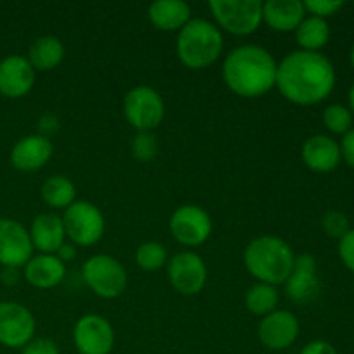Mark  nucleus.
Instances as JSON below:
<instances>
[{
	"label": "nucleus",
	"mask_w": 354,
	"mask_h": 354,
	"mask_svg": "<svg viewBox=\"0 0 354 354\" xmlns=\"http://www.w3.org/2000/svg\"><path fill=\"white\" fill-rule=\"evenodd\" d=\"M275 85L290 102L311 106L328 97L334 88V66L318 52H292L277 66Z\"/></svg>",
	"instance_id": "f257e3e1"
},
{
	"label": "nucleus",
	"mask_w": 354,
	"mask_h": 354,
	"mask_svg": "<svg viewBox=\"0 0 354 354\" xmlns=\"http://www.w3.org/2000/svg\"><path fill=\"white\" fill-rule=\"evenodd\" d=\"M223 78L237 95L259 97L275 85L277 62L263 47L242 45L225 59Z\"/></svg>",
	"instance_id": "f03ea898"
},
{
	"label": "nucleus",
	"mask_w": 354,
	"mask_h": 354,
	"mask_svg": "<svg viewBox=\"0 0 354 354\" xmlns=\"http://www.w3.org/2000/svg\"><path fill=\"white\" fill-rule=\"evenodd\" d=\"M244 263L251 275L268 286L286 283L294 266L292 249L282 239L265 235L254 239L244 252Z\"/></svg>",
	"instance_id": "7ed1b4c3"
},
{
	"label": "nucleus",
	"mask_w": 354,
	"mask_h": 354,
	"mask_svg": "<svg viewBox=\"0 0 354 354\" xmlns=\"http://www.w3.org/2000/svg\"><path fill=\"white\" fill-rule=\"evenodd\" d=\"M223 38L218 28L206 19H190L176 41L180 61L192 69L211 66L221 54Z\"/></svg>",
	"instance_id": "20e7f679"
},
{
	"label": "nucleus",
	"mask_w": 354,
	"mask_h": 354,
	"mask_svg": "<svg viewBox=\"0 0 354 354\" xmlns=\"http://www.w3.org/2000/svg\"><path fill=\"white\" fill-rule=\"evenodd\" d=\"M209 9L218 24L234 35L252 33L263 21L259 0H213Z\"/></svg>",
	"instance_id": "39448f33"
},
{
	"label": "nucleus",
	"mask_w": 354,
	"mask_h": 354,
	"mask_svg": "<svg viewBox=\"0 0 354 354\" xmlns=\"http://www.w3.org/2000/svg\"><path fill=\"white\" fill-rule=\"evenodd\" d=\"M83 279L97 296L106 299L121 296L127 287V272L121 263L106 254L93 256L83 265Z\"/></svg>",
	"instance_id": "423d86ee"
},
{
	"label": "nucleus",
	"mask_w": 354,
	"mask_h": 354,
	"mask_svg": "<svg viewBox=\"0 0 354 354\" xmlns=\"http://www.w3.org/2000/svg\"><path fill=\"white\" fill-rule=\"evenodd\" d=\"M62 223L68 237L78 245L95 244L104 234L102 213L86 201H78L66 207Z\"/></svg>",
	"instance_id": "0eeeda50"
},
{
	"label": "nucleus",
	"mask_w": 354,
	"mask_h": 354,
	"mask_svg": "<svg viewBox=\"0 0 354 354\" xmlns=\"http://www.w3.org/2000/svg\"><path fill=\"white\" fill-rule=\"evenodd\" d=\"M124 114L135 128L149 131L162 121L165 104L156 90L149 86H137L124 97Z\"/></svg>",
	"instance_id": "6e6552de"
},
{
	"label": "nucleus",
	"mask_w": 354,
	"mask_h": 354,
	"mask_svg": "<svg viewBox=\"0 0 354 354\" xmlns=\"http://www.w3.org/2000/svg\"><path fill=\"white\" fill-rule=\"evenodd\" d=\"M33 334L35 320L26 308L17 303H0V344L24 348Z\"/></svg>",
	"instance_id": "1a4fd4ad"
},
{
	"label": "nucleus",
	"mask_w": 354,
	"mask_h": 354,
	"mask_svg": "<svg viewBox=\"0 0 354 354\" xmlns=\"http://www.w3.org/2000/svg\"><path fill=\"white\" fill-rule=\"evenodd\" d=\"M73 337L80 354H109L114 346L113 328L99 315H86L80 318Z\"/></svg>",
	"instance_id": "9d476101"
},
{
	"label": "nucleus",
	"mask_w": 354,
	"mask_h": 354,
	"mask_svg": "<svg viewBox=\"0 0 354 354\" xmlns=\"http://www.w3.org/2000/svg\"><path fill=\"white\" fill-rule=\"evenodd\" d=\"M171 234L180 244L199 245L207 241L211 234V220L199 206H182L169 220Z\"/></svg>",
	"instance_id": "9b49d317"
},
{
	"label": "nucleus",
	"mask_w": 354,
	"mask_h": 354,
	"mask_svg": "<svg viewBox=\"0 0 354 354\" xmlns=\"http://www.w3.org/2000/svg\"><path fill=\"white\" fill-rule=\"evenodd\" d=\"M33 244L26 228L17 221L0 220V263L9 268H19L30 261Z\"/></svg>",
	"instance_id": "f8f14e48"
},
{
	"label": "nucleus",
	"mask_w": 354,
	"mask_h": 354,
	"mask_svg": "<svg viewBox=\"0 0 354 354\" xmlns=\"http://www.w3.org/2000/svg\"><path fill=\"white\" fill-rule=\"evenodd\" d=\"M168 275L178 292L192 296L203 290L207 273L204 261L199 256L194 252H182L169 261Z\"/></svg>",
	"instance_id": "ddd939ff"
},
{
	"label": "nucleus",
	"mask_w": 354,
	"mask_h": 354,
	"mask_svg": "<svg viewBox=\"0 0 354 354\" xmlns=\"http://www.w3.org/2000/svg\"><path fill=\"white\" fill-rule=\"evenodd\" d=\"M297 334H299V324L290 311H273V313L266 315L258 328L259 341L273 351H280V349H287L289 346H292V342L297 339Z\"/></svg>",
	"instance_id": "4468645a"
},
{
	"label": "nucleus",
	"mask_w": 354,
	"mask_h": 354,
	"mask_svg": "<svg viewBox=\"0 0 354 354\" xmlns=\"http://www.w3.org/2000/svg\"><path fill=\"white\" fill-rule=\"evenodd\" d=\"M286 290L296 303L303 304L315 299L320 290V282L317 279V261L313 256L301 254L294 258L292 272L286 282Z\"/></svg>",
	"instance_id": "2eb2a0df"
},
{
	"label": "nucleus",
	"mask_w": 354,
	"mask_h": 354,
	"mask_svg": "<svg viewBox=\"0 0 354 354\" xmlns=\"http://www.w3.org/2000/svg\"><path fill=\"white\" fill-rule=\"evenodd\" d=\"M35 83V69L21 55H10L0 62V93L6 97H23Z\"/></svg>",
	"instance_id": "dca6fc26"
},
{
	"label": "nucleus",
	"mask_w": 354,
	"mask_h": 354,
	"mask_svg": "<svg viewBox=\"0 0 354 354\" xmlns=\"http://www.w3.org/2000/svg\"><path fill=\"white\" fill-rule=\"evenodd\" d=\"M341 147L327 135H313L303 145V161L317 173L334 171L341 162Z\"/></svg>",
	"instance_id": "f3484780"
},
{
	"label": "nucleus",
	"mask_w": 354,
	"mask_h": 354,
	"mask_svg": "<svg viewBox=\"0 0 354 354\" xmlns=\"http://www.w3.org/2000/svg\"><path fill=\"white\" fill-rule=\"evenodd\" d=\"M52 156V144L44 135H30L14 145L10 161L21 171L40 169Z\"/></svg>",
	"instance_id": "a211bd4d"
},
{
	"label": "nucleus",
	"mask_w": 354,
	"mask_h": 354,
	"mask_svg": "<svg viewBox=\"0 0 354 354\" xmlns=\"http://www.w3.org/2000/svg\"><path fill=\"white\" fill-rule=\"evenodd\" d=\"M30 237L33 248H37L44 254H54L64 245V223L55 214L44 213L33 220Z\"/></svg>",
	"instance_id": "6ab92c4d"
},
{
	"label": "nucleus",
	"mask_w": 354,
	"mask_h": 354,
	"mask_svg": "<svg viewBox=\"0 0 354 354\" xmlns=\"http://www.w3.org/2000/svg\"><path fill=\"white\" fill-rule=\"evenodd\" d=\"M304 3L299 0H268L263 3V19L277 31L297 30L304 21Z\"/></svg>",
	"instance_id": "aec40b11"
},
{
	"label": "nucleus",
	"mask_w": 354,
	"mask_h": 354,
	"mask_svg": "<svg viewBox=\"0 0 354 354\" xmlns=\"http://www.w3.org/2000/svg\"><path fill=\"white\" fill-rule=\"evenodd\" d=\"M66 275V266L57 256L41 254L30 259L24 268V277L31 286L38 289H50L62 282Z\"/></svg>",
	"instance_id": "412c9836"
},
{
	"label": "nucleus",
	"mask_w": 354,
	"mask_h": 354,
	"mask_svg": "<svg viewBox=\"0 0 354 354\" xmlns=\"http://www.w3.org/2000/svg\"><path fill=\"white\" fill-rule=\"evenodd\" d=\"M149 19L159 30H178L190 21V7L182 0H158L149 7Z\"/></svg>",
	"instance_id": "4be33fe9"
},
{
	"label": "nucleus",
	"mask_w": 354,
	"mask_h": 354,
	"mask_svg": "<svg viewBox=\"0 0 354 354\" xmlns=\"http://www.w3.org/2000/svg\"><path fill=\"white\" fill-rule=\"evenodd\" d=\"M64 57V45L55 37H40L30 47V64L33 69L50 71Z\"/></svg>",
	"instance_id": "5701e85b"
},
{
	"label": "nucleus",
	"mask_w": 354,
	"mask_h": 354,
	"mask_svg": "<svg viewBox=\"0 0 354 354\" xmlns=\"http://www.w3.org/2000/svg\"><path fill=\"white\" fill-rule=\"evenodd\" d=\"M296 37L297 44H299L304 50L317 52L318 48H322L328 41L330 30H328L327 21L322 19V17L311 16L297 26Z\"/></svg>",
	"instance_id": "b1692460"
},
{
	"label": "nucleus",
	"mask_w": 354,
	"mask_h": 354,
	"mask_svg": "<svg viewBox=\"0 0 354 354\" xmlns=\"http://www.w3.org/2000/svg\"><path fill=\"white\" fill-rule=\"evenodd\" d=\"M75 185L66 176H50L41 185V197L52 207H69L75 201Z\"/></svg>",
	"instance_id": "393cba45"
},
{
	"label": "nucleus",
	"mask_w": 354,
	"mask_h": 354,
	"mask_svg": "<svg viewBox=\"0 0 354 354\" xmlns=\"http://www.w3.org/2000/svg\"><path fill=\"white\" fill-rule=\"evenodd\" d=\"M277 303H279V292L275 287L268 286V283H258L245 294V306L258 317H266V315L273 313Z\"/></svg>",
	"instance_id": "a878e982"
},
{
	"label": "nucleus",
	"mask_w": 354,
	"mask_h": 354,
	"mask_svg": "<svg viewBox=\"0 0 354 354\" xmlns=\"http://www.w3.org/2000/svg\"><path fill=\"white\" fill-rule=\"evenodd\" d=\"M137 263L140 268L147 270V272H154L159 270L166 263V249L158 242H145L137 249Z\"/></svg>",
	"instance_id": "bb28decb"
},
{
	"label": "nucleus",
	"mask_w": 354,
	"mask_h": 354,
	"mask_svg": "<svg viewBox=\"0 0 354 354\" xmlns=\"http://www.w3.org/2000/svg\"><path fill=\"white\" fill-rule=\"evenodd\" d=\"M324 123L332 133H348L353 124L351 111L341 104H332L325 109Z\"/></svg>",
	"instance_id": "cd10ccee"
},
{
	"label": "nucleus",
	"mask_w": 354,
	"mask_h": 354,
	"mask_svg": "<svg viewBox=\"0 0 354 354\" xmlns=\"http://www.w3.org/2000/svg\"><path fill=\"white\" fill-rule=\"evenodd\" d=\"M324 223L325 232H327L330 237H344L349 232V221L346 218V214L339 213V211H328L327 214L322 220Z\"/></svg>",
	"instance_id": "c85d7f7f"
},
{
	"label": "nucleus",
	"mask_w": 354,
	"mask_h": 354,
	"mask_svg": "<svg viewBox=\"0 0 354 354\" xmlns=\"http://www.w3.org/2000/svg\"><path fill=\"white\" fill-rule=\"evenodd\" d=\"M303 3H304V9L310 10L313 16L322 17V19L335 14L342 6H344L342 0H308V2H303Z\"/></svg>",
	"instance_id": "c756f323"
},
{
	"label": "nucleus",
	"mask_w": 354,
	"mask_h": 354,
	"mask_svg": "<svg viewBox=\"0 0 354 354\" xmlns=\"http://www.w3.org/2000/svg\"><path fill=\"white\" fill-rule=\"evenodd\" d=\"M156 149H158V145H156L154 137H152L151 133H147V131H142V133L138 135L137 138H135V142H133V154L137 156L138 159H151V158H154Z\"/></svg>",
	"instance_id": "7c9ffc66"
},
{
	"label": "nucleus",
	"mask_w": 354,
	"mask_h": 354,
	"mask_svg": "<svg viewBox=\"0 0 354 354\" xmlns=\"http://www.w3.org/2000/svg\"><path fill=\"white\" fill-rule=\"evenodd\" d=\"M339 256L342 263L354 273V230H349L339 241Z\"/></svg>",
	"instance_id": "2f4dec72"
},
{
	"label": "nucleus",
	"mask_w": 354,
	"mask_h": 354,
	"mask_svg": "<svg viewBox=\"0 0 354 354\" xmlns=\"http://www.w3.org/2000/svg\"><path fill=\"white\" fill-rule=\"evenodd\" d=\"M23 354H59V349L50 339H31L23 348Z\"/></svg>",
	"instance_id": "473e14b6"
},
{
	"label": "nucleus",
	"mask_w": 354,
	"mask_h": 354,
	"mask_svg": "<svg viewBox=\"0 0 354 354\" xmlns=\"http://www.w3.org/2000/svg\"><path fill=\"white\" fill-rule=\"evenodd\" d=\"M339 147H341V156L346 159V162L354 168V128L344 133L342 144Z\"/></svg>",
	"instance_id": "72a5a7b5"
},
{
	"label": "nucleus",
	"mask_w": 354,
	"mask_h": 354,
	"mask_svg": "<svg viewBox=\"0 0 354 354\" xmlns=\"http://www.w3.org/2000/svg\"><path fill=\"white\" fill-rule=\"evenodd\" d=\"M301 354H337L334 346L327 341H313L308 346H304V349Z\"/></svg>",
	"instance_id": "f704fd0d"
},
{
	"label": "nucleus",
	"mask_w": 354,
	"mask_h": 354,
	"mask_svg": "<svg viewBox=\"0 0 354 354\" xmlns=\"http://www.w3.org/2000/svg\"><path fill=\"white\" fill-rule=\"evenodd\" d=\"M2 282L7 283V286H12V283H16L17 282V270L6 266L2 272Z\"/></svg>",
	"instance_id": "c9c22d12"
},
{
	"label": "nucleus",
	"mask_w": 354,
	"mask_h": 354,
	"mask_svg": "<svg viewBox=\"0 0 354 354\" xmlns=\"http://www.w3.org/2000/svg\"><path fill=\"white\" fill-rule=\"evenodd\" d=\"M57 252H59L57 258L61 259L62 263H64V259H66V261H69V259L75 258V254H76V252H75V248H73V245H62V248L59 249Z\"/></svg>",
	"instance_id": "e433bc0d"
},
{
	"label": "nucleus",
	"mask_w": 354,
	"mask_h": 354,
	"mask_svg": "<svg viewBox=\"0 0 354 354\" xmlns=\"http://www.w3.org/2000/svg\"><path fill=\"white\" fill-rule=\"evenodd\" d=\"M349 104H351V111L354 113V85L349 90Z\"/></svg>",
	"instance_id": "4c0bfd02"
},
{
	"label": "nucleus",
	"mask_w": 354,
	"mask_h": 354,
	"mask_svg": "<svg viewBox=\"0 0 354 354\" xmlns=\"http://www.w3.org/2000/svg\"><path fill=\"white\" fill-rule=\"evenodd\" d=\"M351 62H353V66H354V45H353V50H351Z\"/></svg>",
	"instance_id": "58836bf2"
}]
</instances>
